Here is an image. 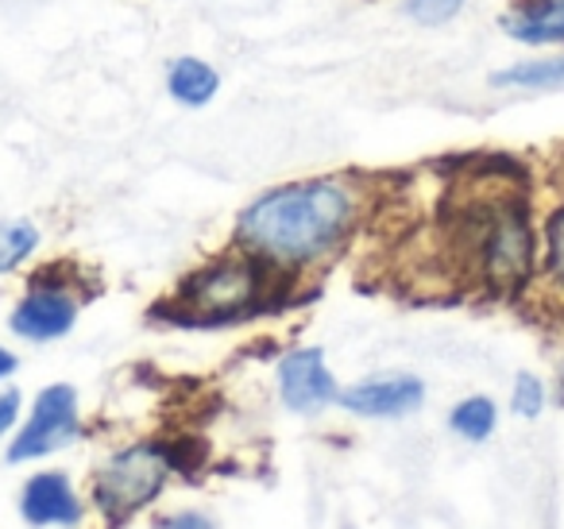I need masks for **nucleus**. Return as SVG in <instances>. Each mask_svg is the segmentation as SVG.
<instances>
[{"instance_id":"obj_1","label":"nucleus","mask_w":564,"mask_h":529,"mask_svg":"<svg viewBox=\"0 0 564 529\" xmlns=\"http://www.w3.org/2000/svg\"><path fill=\"white\" fill-rule=\"evenodd\" d=\"M360 220V194L345 179H306L267 190L236 220L243 251L279 271L325 263L337 256Z\"/></svg>"},{"instance_id":"obj_2","label":"nucleus","mask_w":564,"mask_h":529,"mask_svg":"<svg viewBox=\"0 0 564 529\" xmlns=\"http://www.w3.org/2000/svg\"><path fill=\"white\" fill-rule=\"evenodd\" d=\"M453 244L460 263L495 294H514L533 271V220L525 197L499 182L453 205Z\"/></svg>"},{"instance_id":"obj_3","label":"nucleus","mask_w":564,"mask_h":529,"mask_svg":"<svg viewBox=\"0 0 564 529\" xmlns=\"http://www.w3.org/2000/svg\"><path fill=\"white\" fill-rule=\"evenodd\" d=\"M271 271H279V267L251 256V251L217 259V263L202 267L182 282L178 298L171 302V310H163V317H174L178 325L194 328L232 325L240 317H251L274 294Z\"/></svg>"},{"instance_id":"obj_4","label":"nucleus","mask_w":564,"mask_h":529,"mask_svg":"<svg viewBox=\"0 0 564 529\" xmlns=\"http://www.w3.org/2000/svg\"><path fill=\"white\" fill-rule=\"evenodd\" d=\"M171 449L163 444H132L109 456L94 475V503L109 521H128L148 503H155L171 475Z\"/></svg>"},{"instance_id":"obj_5","label":"nucleus","mask_w":564,"mask_h":529,"mask_svg":"<svg viewBox=\"0 0 564 529\" xmlns=\"http://www.w3.org/2000/svg\"><path fill=\"white\" fill-rule=\"evenodd\" d=\"M78 436V390L55 382L35 398V410L20 436L12 441L9 460L12 464H28V460L51 456V452L66 449Z\"/></svg>"},{"instance_id":"obj_6","label":"nucleus","mask_w":564,"mask_h":529,"mask_svg":"<svg viewBox=\"0 0 564 529\" xmlns=\"http://www.w3.org/2000/svg\"><path fill=\"white\" fill-rule=\"evenodd\" d=\"M337 382L325 367L322 348H299L282 356L279 364V398L294 413H322L329 402H337Z\"/></svg>"},{"instance_id":"obj_7","label":"nucleus","mask_w":564,"mask_h":529,"mask_svg":"<svg viewBox=\"0 0 564 529\" xmlns=\"http://www.w3.org/2000/svg\"><path fill=\"white\" fill-rule=\"evenodd\" d=\"M337 402L360 418H406V413L422 410L425 387L414 375H379V379H364L340 390Z\"/></svg>"},{"instance_id":"obj_8","label":"nucleus","mask_w":564,"mask_h":529,"mask_svg":"<svg viewBox=\"0 0 564 529\" xmlns=\"http://www.w3.org/2000/svg\"><path fill=\"white\" fill-rule=\"evenodd\" d=\"M78 321V298L66 287H32V294L12 310V333L24 341H58Z\"/></svg>"},{"instance_id":"obj_9","label":"nucleus","mask_w":564,"mask_h":529,"mask_svg":"<svg viewBox=\"0 0 564 529\" xmlns=\"http://www.w3.org/2000/svg\"><path fill=\"white\" fill-rule=\"evenodd\" d=\"M20 514H24L28 526H78L82 503L66 483V475L43 472L28 479L24 495H20Z\"/></svg>"},{"instance_id":"obj_10","label":"nucleus","mask_w":564,"mask_h":529,"mask_svg":"<svg viewBox=\"0 0 564 529\" xmlns=\"http://www.w3.org/2000/svg\"><path fill=\"white\" fill-rule=\"evenodd\" d=\"M499 28L530 47L564 43V0H514L499 17Z\"/></svg>"},{"instance_id":"obj_11","label":"nucleus","mask_w":564,"mask_h":529,"mask_svg":"<svg viewBox=\"0 0 564 529\" xmlns=\"http://www.w3.org/2000/svg\"><path fill=\"white\" fill-rule=\"evenodd\" d=\"M166 89H171V97L178 105L197 109V105H209L213 97H217L220 78L202 58H178V63L171 66V74H166Z\"/></svg>"},{"instance_id":"obj_12","label":"nucleus","mask_w":564,"mask_h":529,"mask_svg":"<svg viewBox=\"0 0 564 529\" xmlns=\"http://www.w3.org/2000/svg\"><path fill=\"white\" fill-rule=\"evenodd\" d=\"M491 86L499 89H561L564 86V55L553 58H525L507 71L491 74Z\"/></svg>"},{"instance_id":"obj_13","label":"nucleus","mask_w":564,"mask_h":529,"mask_svg":"<svg viewBox=\"0 0 564 529\" xmlns=\"http://www.w3.org/2000/svg\"><path fill=\"white\" fill-rule=\"evenodd\" d=\"M495 418H499V413H495L491 398L476 395V398H464V402L456 406L453 418H448V425H453L464 441H487L491 429H495Z\"/></svg>"},{"instance_id":"obj_14","label":"nucleus","mask_w":564,"mask_h":529,"mask_svg":"<svg viewBox=\"0 0 564 529\" xmlns=\"http://www.w3.org/2000/svg\"><path fill=\"white\" fill-rule=\"evenodd\" d=\"M35 248H40L35 225H28V220H9V225H0V274L17 271Z\"/></svg>"},{"instance_id":"obj_15","label":"nucleus","mask_w":564,"mask_h":529,"mask_svg":"<svg viewBox=\"0 0 564 529\" xmlns=\"http://www.w3.org/2000/svg\"><path fill=\"white\" fill-rule=\"evenodd\" d=\"M510 410H514L518 418H525V421H533L541 410H545V387H541L538 375H530V371L518 375L514 395H510Z\"/></svg>"},{"instance_id":"obj_16","label":"nucleus","mask_w":564,"mask_h":529,"mask_svg":"<svg viewBox=\"0 0 564 529\" xmlns=\"http://www.w3.org/2000/svg\"><path fill=\"white\" fill-rule=\"evenodd\" d=\"M464 9V0H406V17L422 28H437L456 20Z\"/></svg>"},{"instance_id":"obj_17","label":"nucleus","mask_w":564,"mask_h":529,"mask_svg":"<svg viewBox=\"0 0 564 529\" xmlns=\"http://www.w3.org/2000/svg\"><path fill=\"white\" fill-rule=\"evenodd\" d=\"M545 263H549V279L556 282V290L564 294V205L549 217L545 228Z\"/></svg>"},{"instance_id":"obj_18","label":"nucleus","mask_w":564,"mask_h":529,"mask_svg":"<svg viewBox=\"0 0 564 529\" xmlns=\"http://www.w3.org/2000/svg\"><path fill=\"white\" fill-rule=\"evenodd\" d=\"M17 418H20V390H4L0 395V436L17 425Z\"/></svg>"},{"instance_id":"obj_19","label":"nucleus","mask_w":564,"mask_h":529,"mask_svg":"<svg viewBox=\"0 0 564 529\" xmlns=\"http://www.w3.org/2000/svg\"><path fill=\"white\" fill-rule=\"evenodd\" d=\"M166 529H217L205 514H178V518L166 521Z\"/></svg>"},{"instance_id":"obj_20","label":"nucleus","mask_w":564,"mask_h":529,"mask_svg":"<svg viewBox=\"0 0 564 529\" xmlns=\"http://www.w3.org/2000/svg\"><path fill=\"white\" fill-rule=\"evenodd\" d=\"M17 356H12V352L9 348H0V379H4V375H12V371H17Z\"/></svg>"},{"instance_id":"obj_21","label":"nucleus","mask_w":564,"mask_h":529,"mask_svg":"<svg viewBox=\"0 0 564 529\" xmlns=\"http://www.w3.org/2000/svg\"><path fill=\"white\" fill-rule=\"evenodd\" d=\"M556 387H561V402H564V359H561V367H556Z\"/></svg>"}]
</instances>
